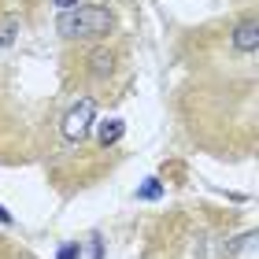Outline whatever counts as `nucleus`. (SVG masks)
I'll list each match as a JSON object with an SVG mask.
<instances>
[{
	"instance_id": "423d86ee",
	"label": "nucleus",
	"mask_w": 259,
	"mask_h": 259,
	"mask_svg": "<svg viewBox=\"0 0 259 259\" xmlns=\"http://www.w3.org/2000/svg\"><path fill=\"white\" fill-rule=\"evenodd\" d=\"M19 11H11V15H4L0 19V56H4L11 45H15V37H19Z\"/></svg>"
},
{
	"instance_id": "6e6552de",
	"label": "nucleus",
	"mask_w": 259,
	"mask_h": 259,
	"mask_svg": "<svg viewBox=\"0 0 259 259\" xmlns=\"http://www.w3.org/2000/svg\"><path fill=\"white\" fill-rule=\"evenodd\" d=\"M163 196V185L156 178H148V182H141V189H137V200H159Z\"/></svg>"
},
{
	"instance_id": "f03ea898",
	"label": "nucleus",
	"mask_w": 259,
	"mask_h": 259,
	"mask_svg": "<svg viewBox=\"0 0 259 259\" xmlns=\"http://www.w3.org/2000/svg\"><path fill=\"white\" fill-rule=\"evenodd\" d=\"M97 100L93 97H78V100H70L63 115H60V137H63V145H81L89 134V126L97 122Z\"/></svg>"
},
{
	"instance_id": "1a4fd4ad",
	"label": "nucleus",
	"mask_w": 259,
	"mask_h": 259,
	"mask_svg": "<svg viewBox=\"0 0 259 259\" xmlns=\"http://www.w3.org/2000/svg\"><path fill=\"white\" fill-rule=\"evenodd\" d=\"M81 255V244L78 241H70V244H63L60 252H56V259H78Z\"/></svg>"
},
{
	"instance_id": "f8f14e48",
	"label": "nucleus",
	"mask_w": 259,
	"mask_h": 259,
	"mask_svg": "<svg viewBox=\"0 0 259 259\" xmlns=\"http://www.w3.org/2000/svg\"><path fill=\"white\" fill-rule=\"evenodd\" d=\"M0 222H4V226H11V222H15V219H11V215H8V211H4V207H0Z\"/></svg>"
},
{
	"instance_id": "9b49d317",
	"label": "nucleus",
	"mask_w": 259,
	"mask_h": 259,
	"mask_svg": "<svg viewBox=\"0 0 259 259\" xmlns=\"http://www.w3.org/2000/svg\"><path fill=\"white\" fill-rule=\"evenodd\" d=\"M52 4H56V8H63V11H70V8H78L81 0H52Z\"/></svg>"
},
{
	"instance_id": "39448f33",
	"label": "nucleus",
	"mask_w": 259,
	"mask_h": 259,
	"mask_svg": "<svg viewBox=\"0 0 259 259\" xmlns=\"http://www.w3.org/2000/svg\"><path fill=\"white\" fill-rule=\"evenodd\" d=\"M122 137H126V122H122V119H104V122L97 126V145H100V148L119 145Z\"/></svg>"
},
{
	"instance_id": "20e7f679",
	"label": "nucleus",
	"mask_w": 259,
	"mask_h": 259,
	"mask_svg": "<svg viewBox=\"0 0 259 259\" xmlns=\"http://www.w3.org/2000/svg\"><path fill=\"white\" fill-rule=\"evenodd\" d=\"M85 67H89V74L97 81H108L115 74V67H119V56H115V49H108V45H97V49L89 52Z\"/></svg>"
},
{
	"instance_id": "7ed1b4c3",
	"label": "nucleus",
	"mask_w": 259,
	"mask_h": 259,
	"mask_svg": "<svg viewBox=\"0 0 259 259\" xmlns=\"http://www.w3.org/2000/svg\"><path fill=\"white\" fill-rule=\"evenodd\" d=\"M230 45H233V52H241V56H255V49H259V22H255V15L241 19L237 26H233Z\"/></svg>"
},
{
	"instance_id": "f257e3e1",
	"label": "nucleus",
	"mask_w": 259,
	"mask_h": 259,
	"mask_svg": "<svg viewBox=\"0 0 259 259\" xmlns=\"http://www.w3.org/2000/svg\"><path fill=\"white\" fill-rule=\"evenodd\" d=\"M111 26H115L111 11L97 8V4H78V8H70L56 19V33L63 41H93V37L111 33Z\"/></svg>"
},
{
	"instance_id": "0eeeda50",
	"label": "nucleus",
	"mask_w": 259,
	"mask_h": 259,
	"mask_svg": "<svg viewBox=\"0 0 259 259\" xmlns=\"http://www.w3.org/2000/svg\"><path fill=\"white\" fill-rule=\"evenodd\" d=\"M255 248V230H244L237 237L222 241V255H241V252H252Z\"/></svg>"
},
{
	"instance_id": "9d476101",
	"label": "nucleus",
	"mask_w": 259,
	"mask_h": 259,
	"mask_svg": "<svg viewBox=\"0 0 259 259\" xmlns=\"http://www.w3.org/2000/svg\"><path fill=\"white\" fill-rule=\"evenodd\" d=\"M93 259H104V241L93 237Z\"/></svg>"
}]
</instances>
